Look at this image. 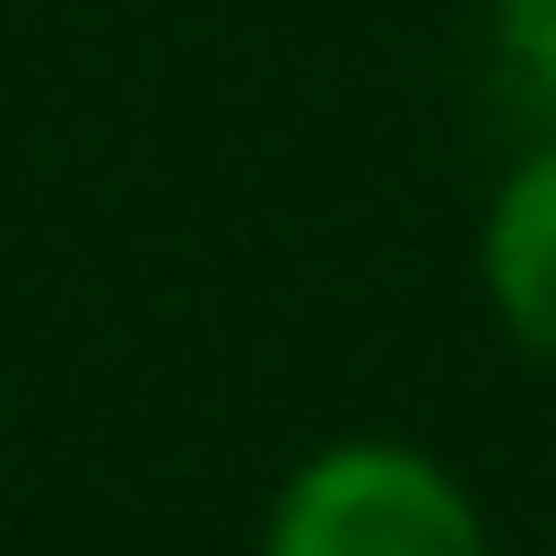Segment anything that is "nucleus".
Masks as SVG:
<instances>
[{
	"mask_svg": "<svg viewBox=\"0 0 556 556\" xmlns=\"http://www.w3.org/2000/svg\"><path fill=\"white\" fill-rule=\"evenodd\" d=\"M477 285H489V318L511 330L534 364H556V137L522 148L511 182L489 193V227H477Z\"/></svg>",
	"mask_w": 556,
	"mask_h": 556,
	"instance_id": "obj_2",
	"label": "nucleus"
},
{
	"mask_svg": "<svg viewBox=\"0 0 556 556\" xmlns=\"http://www.w3.org/2000/svg\"><path fill=\"white\" fill-rule=\"evenodd\" d=\"M489 46H500V68L556 114V0H489Z\"/></svg>",
	"mask_w": 556,
	"mask_h": 556,
	"instance_id": "obj_3",
	"label": "nucleus"
},
{
	"mask_svg": "<svg viewBox=\"0 0 556 556\" xmlns=\"http://www.w3.org/2000/svg\"><path fill=\"white\" fill-rule=\"evenodd\" d=\"M262 556H489V511L432 443L352 432L285 466Z\"/></svg>",
	"mask_w": 556,
	"mask_h": 556,
	"instance_id": "obj_1",
	"label": "nucleus"
}]
</instances>
